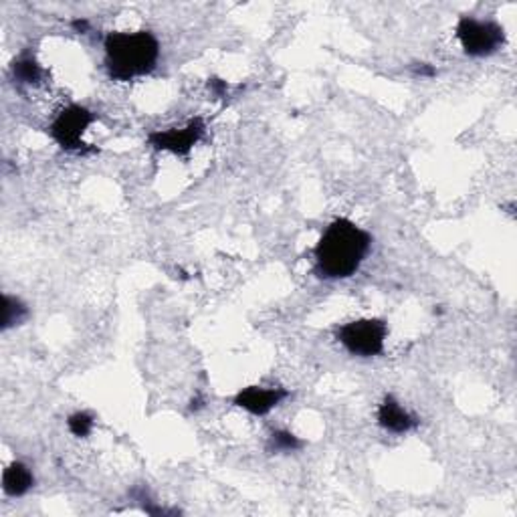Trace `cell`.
<instances>
[{"mask_svg":"<svg viewBox=\"0 0 517 517\" xmlns=\"http://www.w3.org/2000/svg\"><path fill=\"white\" fill-rule=\"evenodd\" d=\"M454 33L469 57H489L505 45V30L496 21L461 17Z\"/></svg>","mask_w":517,"mask_h":517,"instance_id":"cell-5","label":"cell"},{"mask_svg":"<svg viewBox=\"0 0 517 517\" xmlns=\"http://www.w3.org/2000/svg\"><path fill=\"white\" fill-rule=\"evenodd\" d=\"M206 132V123L203 118L190 120L184 128L154 129L148 134V144L154 150L172 152L176 156H188L192 148L203 140Z\"/></svg>","mask_w":517,"mask_h":517,"instance_id":"cell-6","label":"cell"},{"mask_svg":"<svg viewBox=\"0 0 517 517\" xmlns=\"http://www.w3.org/2000/svg\"><path fill=\"white\" fill-rule=\"evenodd\" d=\"M4 307H3V329H11L13 326H19V323L25 321L29 318V307L22 304L21 299L4 296Z\"/></svg>","mask_w":517,"mask_h":517,"instance_id":"cell-11","label":"cell"},{"mask_svg":"<svg viewBox=\"0 0 517 517\" xmlns=\"http://www.w3.org/2000/svg\"><path fill=\"white\" fill-rule=\"evenodd\" d=\"M13 75H14V79L21 81V83L33 85V83L41 81L43 69H41V65L37 63L35 57L25 55L13 63Z\"/></svg>","mask_w":517,"mask_h":517,"instance_id":"cell-10","label":"cell"},{"mask_svg":"<svg viewBox=\"0 0 517 517\" xmlns=\"http://www.w3.org/2000/svg\"><path fill=\"white\" fill-rule=\"evenodd\" d=\"M71 27H73L75 33H79V35H85V33H88V30L91 29L88 19H73V21H71Z\"/></svg>","mask_w":517,"mask_h":517,"instance_id":"cell-16","label":"cell"},{"mask_svg":"<svg viewBox=\"0 0 517 517\" xmlns=\"http://www.w3.org/2000/svg\"><path fill=\"white\" fill-rule=\"evenodd\" d=\"M378 424L392 435H406L419 427L421 421L408 413L395 396L388 395L378 406Z\"/></svg>","mask_w":517,"mask_h":517,"instance_id":"cell-8","label":"cell"},{"mask_svg":"<svg viewBox=\"0 0 517 517\" xmlns=\"http://www.w3.org/2000/svg\"><path fill=\"white\" fill-rule=\"evenodd\" d=\"M291 392L288 388H263V386H246L233 398L235 406L254 416H265L279 406Z\"/></svg>","mask_w":517,"mask_h":517,"instance_id":"cell-7","label":"cell"},{"mask_svg":"<svg viewBox=\"0 0 517 517\" xmlns=\"http://www.w3.org/2000/svg\"><path fill=\"white\" fill-rule=\"evenodd\" d=\"M105 69L113 81H134L158 65L160 43L150 30L110 33L104 41Z\"/></svg>","mask_w":517,"mask_h":517,"instance_id":"cell-2","label":"cell"},{"mask_svg":"<svg viewBox=\"0 0 517 517\" xmlns=\"http://www.w3.org/2000/svg\"><path fill=\"white\" fill-rule=\"evenodd\" d=\"M208 88H211L214 91V96L217 97H222L227 94V81H222V79H217V77H213V79H208Z\"/></svg>","mask_w":517,"mask_h":517,"instance_id":"cell-15","label":"cell"},{"mask_svg":"<svg viewBox=\"0 0 517 517\" xmlns=\"http://www.w3.org/2000/svg\"><path fill=\"white\" fill-rule=\"evenodd\" d=\"M411 71L416 77H435L437 75V69L433 65H429V63H414L411 67Z\"/></svg>","mask_w":517,"mask_h":517,"instance_id":"cell-14","label":"cell"},{"mask_svg":"<svg viewBox=\"0 0 517 517\" xmlns=\"http://www.w3.org/2000/svg\"><path fill=\"white\" fill-rule=\"evenodd\" d=\"M372 235L350 219H336L323 230L313 249L315 275L320 279H348L364 263Z\"/></svg>","mask_w":517,"mask_h":517,"instance_id":"cell-1","label":"cell"},{"mask_svg":"<svg viewBox=\"0 0 517 517\" xmlns=\"http://www.w3.org/2000/svg\"><path fill=\"white\" fill-rule=\"evenodd\" d=\"M94 424L96 421L89 413H73L67 419V429L71 430V435H75L77 438L89 437L91 430H94Z\"/></svg>","mask_w":517,"mask_h":517,"instance_id":"cell-13","label":"cell"},{"mask_svg":"<svg viewBox=\"0 0 517 517\" xmlns=\"http://www.w3.org/2000/svg\"><path fill=\"white\" fill-rule=\"evenodd\" d=\"M388 336V326L384 320L364 318L344 323L338 329L339 344L348 350L352 356L358 358H376L384 352V342Z\"/></svg>","mask_w":517,"mask_h":517,"instance_id":"cell-4","label":"cell"},{"mask_svg":"<svg viewBox=\"0 0 517 517\" xmlns=\"http://www.w3.org/2000/svg\"><path fill=\"white\" fill-rule=\"evenodd\" d=\"M35 488V475L25 463L14 461L3 473V491L9 497H22Z\"/></svg>","mask_w":517,"mask_h":517,"instance_id":"cell-9","label":"cell"},{"mask_svg":"<svg viewBox=\"0 0 517 517\" xmlns=\"http://www.w3.org/2000/svg\"><path fill=\"white\" fill-rule=\"evenodd\" d=\"M304 441L299 437H296L289 430H275V433L269 437L267 441V451L269 453H296L304 449Z\"/></svg>","mask_w":517,"mask_h":517,"instance_id":"cell-12","label":"cell"},{"mask_svg":"<svg viewBox=\"0 0 517 517\" xmlns=\"http://www.w3.org/2000/svg\"><path fill=\"white\" fill-rule=\"evenodd\" d=\"M96 121L97 113L88 110V107L73 104L57 113V118L53 120L49 128V134L61 150L75 154H94L96 148H89V146L83 142V134L88 132V128Z\"/></svg>","mask_w":517,"mask_h":517,"instance_id":"cell-3","label":"cell"}]
</instances>
